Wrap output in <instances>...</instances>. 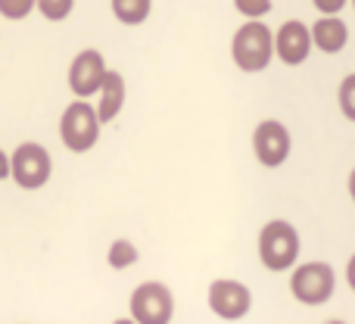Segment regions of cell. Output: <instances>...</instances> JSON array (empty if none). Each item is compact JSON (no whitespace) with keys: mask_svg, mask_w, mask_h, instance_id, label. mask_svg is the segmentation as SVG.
<instances>
[{"mask_svg":"<svg viewBox=\"0 0 355 324\" xmlns=\"http://www.w3.org/2000/svg\"><path fill=\"white\" fill-rule=\"evenodd\" d=\"M302 240L287 219H271L259 231V259L268 271H293L300 265Z\"/></svg>","mask_w":355,"mask_h":324,"instance_id":"obj_2","label":"cell"},{"mask_svg":"<svg viewBox=\"0 0 355 324\" xmlns=\"http://www.w3.org/2000/svg\"><path fill=\"white\" fill-rule=\"evenodd\" d=\"M346 281H349L352 293H355V253L349 256V262H346Z\"/></svg>","mask_w":355,"mask_h":324,"instance_id":"obj_21","label":"cell"},{"mask_svg":"<svg viewBox=\"0 0 355 324\" xmlns=\"http://www.w3.org/2000/svg\"><path fill=\"white\" fill-rule=\"evenodd\" d=\"M206 302L212 309V315L225 321H240L243 315H250L252 309V290L243 281H234V278H218V281L209 284Z\"/></svg>","mask_w":355,"mask_h":324,"instance_id":"obj_9","label":"cell"},{"mask_svg":"<svg viewBox=\"0 0 355 324\" xmlns=\"http://www.w3.org/2000/svg\"><path fill=\"white\" fill-rule=\"evenodd\" d=\"M312 28L302 19H287L275 31V56L284 66H302L312 56Z\"/></svg>","mask_w":355,"mask_h":324,"instance_id":"obj_10","label":"cell"},{"mask_svg":"<svg viewBox=\"0 0 355 324\" xmlns=\"http://www.w3.org/2000/svg\"><path fill=\"white\" fill-rule=\"evenodd\" d=\"M309 28H312V44L327 56L343 53L346 44H349V25L340 16H321L318 22L309 25Z\"/></svg>","mask_w":355,"mask_h":324,"instance_id":"obj_12","label":"cell"},{"mask_svg":"<svg viewBox=\"0 0 355 324\" xmlns=\"http://www.w3.org/2000/svg\"><path fill=\"white\" fill-rule=\"evenodd\" d=\"M337 106L343 112L346 122L355 125V72H349L337 87Z\"/></svg>","mask_w":355,"mask_h":324,"instance_id":"obj_15","label":"cell"},{"mask_svg":"<svg viewBox=\"0 0 355 324\" xmlns=\"http://www.w3.org/2000/svg\"><path fill=\"white\" fill-rule=\"evenodd\" d=\"M128 318L135 324H172L175 296L162 281H144L131 290Z\"/></svg>","mask_w":355,"mask_h":324,"instance_id":"obj_6","label":"cell"},{"mask_svg":"<svg viewBox=\"0 0 355 324\" xmlns=\"http://www.w3.org/2000/svg\"><path fill=\"white\" fill-rule=\"evenodd\" d=\"M293 153V135L281 119H262L252 128V156L265 169H281Z\"/></svg>","mask_w":355,"mask_h":324,"instance_id":"obj_7","label":"cell"},{"mask_svg":"<svg viewBox=\"0 0 355 324\" xmlns=\"http://www.w3.org/2000/svg\"><path fill=\"white\" fill-rule=\"evenodd\" d=\"M106 72V56L100 53L97 47H85L72 56L69 62V72H66V81H69V91L75 94V100H87V97H97L100 85H103Z\"/></svg>","mask_w":355,"mask_h":324,"instance_id":"obj_8","label":"cell"},{"mask_svg":"<svg viewBox=\"0 0 355 324\" xmlns=\"http://www.w3.org/2000/svg\"><path fill=\"white\" fill-rule=\"evenodd\" d=\"M231 60L240 72L259 75L275 60V31L268 22H243L231 37Z\"/></svg>","mask_w":355,"mask_h":324,"instance_id":"obj_1","label":"cell"},{"mask_svg":"<svg viewBox=\"0 0 355 324\" xmlns=\"http://www.w3.org/2000/svg\"><path fill=\"white\" fill-rule=\"evenodd\" d=\"M324 324H346V321H340V318H334V321H324Z\"/></svg>","mask_w":355,"mask_h":324,"instance_id":"obj_24","label":"cell"},{"mask_svg":"<svg viewBox=\"0 0 355 324\" xmlns=\"http://www.w3.org/2000/svg\"><path fill=\"white\" fill-rule=\"evenodd\" d=\"M6 178H10V153L0 147V181H6Z\"/></svg>","mask_w":355,"mask_h":324,"instance_id":"obj_20","label":"cell"},{"mask_svg":"<svg viewBox=\"0 0 355 324\" xmlns=\"http://www.w3.org/2000/svg\"><path fill=\"white\" fill-rule=\"evenodd\" d=\"M37 10V0H0V16L10 19V22H19V19L31 16Z\"/></svg>","mask_w":355,"mask_h":324,"instance_id":"obj_18","label":"cell"},{"mask_svg":"<svg viewBox=\"0 0 355 324\" xmlns=\"http://www.w3.org/2000/svg\"><path fill=\"white\" fill-rule=\"evenodd\" d=\"M10 178L22 190H41L53 178V156L44 144L25 141L10 153Z\"/></svg>","mask_w":355,"mask_h":324,"instance_id":"obj_5","label":"cell"},{"mask_svg":"<svg viewBox=\"0 0 355 324\" xmlns=\"http://www.w3.org/2000/svg\"><path fill=\"white\" fill-rule=\"evenodd\" d=\"M112 324H135V321H131V318H116Z\"/></svg>","mask_w":355,"mask_h":324,"instance_id":"obj_23","label":"cell"},{"mask_svg":"<svg viewBox=\"0 0 355 324\" xmlns=\"http://www.w3.org/2000/svg\"><path fill=\"white\" fill-rule=\"evenodd\" d=\"M75 10V0H37V12H41L47 22H62L69 19Z\"/></svg>","mask_w":355,"mask_h":324,"instance_id":"obj_17","label":"cell"},{"mask_svg":"<svg viewBox=\"0 0 355 324\" xmlns=\"http://www.w3.org/2000/svg\"><path fill=\"white\" fill-rule=\"evenodd\" d=\"M337 275L327 262H302L290 271V293L302 306H324L334 300Z\"/></svg>","mask_w":355,"mask_h":324,"instance_id":"obj_4","label":"cell"},{"mask_svg":"<svg viewBox=\"0 0 355 324\" xmlns=\"http://www.w3.org/2000/svg\"><path fill=\"white\" fill-rule=\"evenodd\" d=\"M110 10L116 16V22L128 25V28H137L150 19L153 12V0H110Z\"/></svg>","mask_w":355,"mask_h":324,"instance_id":"obj_13","label":"cell"},{"mask_svg":"<svg viewBox=\"0 0 355 324\" xmlns=\"http://www.w3.org/2000/svg\"><path fill=\"white\" fill-rule=\"evenodd\" d=\"M234 10L246 22H265V16L275 10V0H234Z\"/></svg>","mask_w":355,"mask_h":324,"instance_id":"obj_16","label":"cell"},{"mask_svg":"<svg viewBox=\"0 0 355 324\" xmlns=\"http://www.w3.org/2000/svg\"><path fill=\"white\" fill-rule=\"evenodd\" d=\"M137 259H141V250H137L128 237H116L110 244V250H106V262L116 271H125V268H131V265H137Z\"/></svg>","mask_w":355,"mask_h":324,"instance_id":"obj_14","label":"cell"},{"mask_svg":"<svg viewBox=\"0 0 355 324\" xmlns=\"http://www.w3.org/2000/svg\"><path fill=\"white\" fill-rule=\"evenodd\" d=\"M125 100H128V81L119 69H110L97 91V119L100 125L116 122V116L125 110Z\"/></svg>","mask_w":355,"mask_h":324,"instance_id":"obj_11","label":"cell"},{"mask_svg":"<svg viewBox=\"0 0 355 324\" xmlns=\"http://www.w3.org/2000/svg\"><path fill=\"white\" fill-rule=\"evenodd\" d=\"M349 3H352V10H355V0H349Z\"/></svg>","mask_w":355,"mask_h":324,"instance_id":"obj_25","label":"cell"},{"mask_svg":"<svg viewBox=\"0 0 355 324\" xmlns=\"http://www.w3.org/2000/svg\"><path fill=\"white\" fill-rule=\"evenodd\" d=\"M100 128L97 106L87 100H72L60 116V141L69 153H91L100 141Z\"/></svg>","mask_w":355,"mask_h":324,"instance_id":"obj_3","label":"cell"},{"mask_svg":"<svg viewBox=\"0 0 355 324\" xmlns=\"http://www.w3.org/2000/svg\"><path fill=\"white\" fill-rule=\"evenodd\" d=\"M346 187H349V196H352V203H355V169L349 171V181H346Z\"/></svg>","mask_w":355,"mask_h":324,"instance_id":"obj_22","label":"cell"},{"mask_svg":"<svg viewBox=\"0 0 355 324\" xmlns=\"http://www.w3.org/2000/svg\"><path fill=\"white\" fill-rule=\"evenodd\" d=\"M312 6L321 16H340V12L349 6V0H312Z\"/></svg>","mask_w":355,"mask_h":324,"instance_id":"obj_19","label":"cell"}]
</instances>
